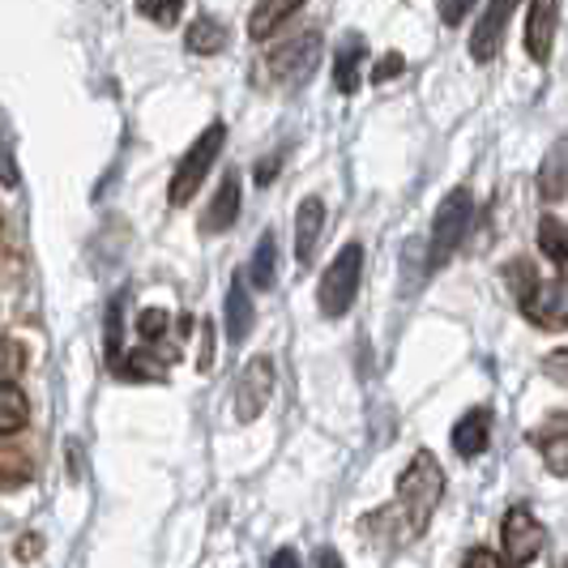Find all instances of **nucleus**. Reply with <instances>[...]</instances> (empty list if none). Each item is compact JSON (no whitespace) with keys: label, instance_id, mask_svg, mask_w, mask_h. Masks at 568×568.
Masks as SVG:
<instances>
[{"label":"nucleus","instance_id":"dca6fc26","mask_svg":"<svg viewBox=\"0 0 568 568\" xmlns=\"http://www.w3.org/2000/svg\"><path fill=\"white\" fill-rule=\"evenodd\" d=\"M184 48L193 57H219L227 48V27L219 18H210V13H201V18H193V27L184 30Z\"/></svg>","mask_w":568,"mask_h":568},{"label":"nucleus","instance_id":"f03ea898","mask_svg":"<svg viewBox=\"0 0 568 568\" xmlns=\"http://www.w3.org/2000/svg\"><path fill=\"white\" fill-rule=\"evenodd\" d=\"M223 145H227V120H210V124H205V133L189 145V154L180 159V168H175V175H171V184H168L171 205H189V201L197 197V189L205 184L210 168L219 163Z\"/></svg>","mask_w":568,"mask_h":568},{"label":"nucleus","instance_id":"b1692460","mask_svg":"<svg viewBox=\"0 0 568 568\" xmlns=\"http://www.w3.org/2000/svg\"><path fill=\"white\" fill-rule=\"evenodd\" d=\"M22 368H27V346L13 338H0V385H9Z\"/></svg>","mask_w":568,"mask_h":568},{"label":"nucleus","instance_id":"c756f323","mask_svg":"<svg viewBox=\"0 0 568 568\" xmlns=\"http://www.w3.org/2000/svg\"><path fill=\"white\" fill-rule=\"evenodd\" d=\"M394 73H402V57H398V52H389V57H385L381 64H376V69H372V82H389Z\"/></svg>","mask_w":568,"mask_h":568},{"label":"nucleus","instance_id":"c85d7f7f","mask_svg":"<svg viewBox=\"0 0 568 568\" xmlns=\"http://www.w3.org/2000/svg\"><path fill=\"white\" fill-rule=\"evenodd\" d=\"M470 4H479V0H440V18H445V27H462L466 13H470Z\"/></svg>","mask_w":568,"mask_h":568},{"label":"nucleus","instance_id":"1a4fd4ad","mask_svg":"<svg viewBox=\"0 0 568 568\" xmlns=\"http://www.w3.org/2000/svg\"><path fill=\"white\" fill-rule=\"evenodd\" d=\"M513 9H517V0H491L484 9L479 27L470 30V57H475V64H491L496 60L500 43H505V27H509Z\"/></svg>","mask_w":568,"mask_h":568},{"label":"nucleus","instance_id":"6e6552de","mask_svg":"<svg viewBox=\"0 0 568 568\" xmlns=\"http://www.w3.org/2000/svg\"><path fill=\"white\" fill-rule=\"evenodd\" d=\"M270 389H274V364L265 355H256V359L244 364L240 381H235V415H240V424H253L256 415L265 410Z\"/></svg>","mask_w":568,"mask_h":568},{"label":"nucleus","instance_id":"393cba45","mask_svg":"<svg viewBox=\"0 0 568 568\" xmlns=\"http://www.w3.org/2000/svg\"><path fill=\"white\" fill-rule=\"evenodd\" d=\"M138 9L159 27H175L180 13H184V0H138Z\"/></svg>","mask_w":568,"mask_h":568},{"label":"nucleus","instance_id":"a878e982","mask_svg":"<svg viewBox=\"0 0 568 568\" xmlns=\"http://www.w3.org/2000/svg\"><path fill=\"white\" fill-rule=\"evenodd\" d=\"M168 325H171V316L163 313V308H145V313L138 316V334H142V342H150V346H159V342H163Z\"/></svg>","mask_w":568,"mask_h":568},{"label":"nucleus","instance_id":"aec40b11","mask_svg":"<svg viewBox=\"0 0 568 568\" xmlns=\"http://www.w3.org/2000/svg\"><path fill=\"white\" fill-rule=\"evenodd\" d=\"M539 193L547 201H565V193H568V184H565V138H556L551 150H547V159H542Z\"/></svg>","mask_w":568,"mask_h":568},{"label":"nucleus","instance_id":"2f4dec72","mask_svg":"<svg viewBox=\"0 0 568 568\" xmlns=\"http://www.w3.org/2000/svg\"><path fill=\"white\" fill-rule=\"evenodd\" d=\"M547 372H551V381H565V351H556V355L547 359Z\"/></svg>","mask_w":568,"mask_h":568},{"label":"nucleus","instance_id":"cd10ccee","mask_svg":"<svg viewBox=\"0 0 568 568\" xmlns=\"http://www.w3.org/2000/svg\"><path fill=\"white\" fill-rule=\"evenodd\" d=\"M120 338H124V329H120V295L112 300V308H108V359L115 364V355H120Z\"/></svg>","mask_w":568,"mask_h":568},{"label":"nucleus","instance_id":"a211bd4d","mask_svg":"<svg viewBox=\"0 0 568 568\" xmlns=\"http://www.w3.org/2000/svg\"><path fill=\"white\" fill-rule=\"evenodd\" d=\"M308 0H261L253 9V18H248V34L253 39H265V34H274V30L283 27L291 13H300Z\"/></svg>","mask_w":568,"mask_h":568},{"label":"nucleus","instance_id":"473e14b6","mask_svg":"<svg viewBox=\"0 0 568 568\" xmlns=\"http://www.w3.org/2000/svg\"><path fill=\"white\" fill-rule=\"evenodd\" d=\"M316 565H342V556H338V551H329V547H325V551H316Z\"/></svg>","mask_w":568,"mask_h":568},{"label":"nucleus","instance_id":"f3484780","mask_svg":"<svg viewBox=\"0 0 568 568\" xmlns=\"http://www.w3.org/2000/svg\"><path fill=\"white\" fill-rule=\"evenodd\" d=\"M364 60H368V43L364 39H346L342 43V52L334 57V85H338V94H355L359 90Z\"/></svg>","mask_w":568,"mask_h":568},{"label":"nucleus","instance_id":"39448f33","mask_svg":"<svg viewBox=\"0 0 568 568\" xmlns=\"http://www.w3.org/2000/svg\"><path fill=\"white\" fill-rule=\"evenodd\" d=\"M316 60H321V30H304V34H295V39H286L283 48H274L265 64L256 69V85H291L308 82L316 69Z\"/></svg>","mask_w":568,"mask_h":568},{"label":"nucleus","instance_id":"0eeeda50","mask_svg":"<svg viewBox=\"0 0 568 568\" xmlns=\"http://www.w3.org/2000/svg\"><path fill=\"white\" fill-rule=\"evenodd\" d=\"M521 313L530 316L539 329H565V316H568V291H565V270H556L551 283H535L521 300Z\"/></svg>","mask_w":568,"mask_h":568},{"label":"nucleus","instance_id":"7c9ffc66","mask_svg":"<svg viewBox=\"0 0 568 568\" xmlns=\"http://www.w3.org/2000/svg\"><path fill=\"white\" fill-rule=\"evenodd\" d=\"M466 565H505V556H496V551H484V547H475V551H466Z\"/></svg>","mask_w":568,"mask_h":568},{"label":"nucleus","instance_id":"ddd939ff","mask_svg":"<svg viewBox=\"0 0 568 568\" xmlns=\"http://www.w3.org/2000/svg\"><path fill=\"white\" fill-rule=\"evenodd\" d=\"M487 440H491V410L487 406H475L470 415H462L454 427V454L457 457H484Z\"/></svg>","mask_w":568,"mask_h":568},{"label":"nucleus","instance_id":"72a5a7b5","mask_svg":"<svg viewBox=\"0 0 568 568\" xmlns=\"http://www.w3.org/2000/svg\"><path fill=\"white\" fill-rule=\"evenodd\" d=\"M274 565H300V556H295V551H278Z\"/></svg>","mask_w":568,"mask_h":568},{"label":"nucleus","instance_id":"f8f14e48","mask_svg":"<svg viewBox=\"0 0 568 568\" xmlns=\"http://www.w3.org/2000/svg\"><path fill=\"white\" fill-rule=\"evenodd\" d=\"M235 219H240V171H227V175L219 180V193L210 201L205 219H201V231H205V235H223V231H231Z\"/></svg>","mask_w":568,"mask_h":568},{"label":"nucleus","instance_id":"423d86ee","mask_svg":"<svg viewBox=\"0 0 568 568\" xmlns=\"http://www.w3.org/2000/svg\"><path fill=\"white\" fill-rule=\"evenodd\" d=\"M542 547H547L542 521L526 509V505H513V509L505 513V560H513V565H530V560H539Z\"/></svg>","mask_w":568,"mask_h":568},{"label":"nucleus","instance_id":"4be33fe9","mask_svg":"<svg viewBox=\"0 0 568 568\" xmlns=\"http://www.w3.org/2000/svg\"><path fill=\"white\" fill-rule=\"evenodd\" d=\"M18 180H22V171H18V133H13L9 115L0 108V184L18 189Z\"/></svg>","mask_w":568,"mask_h":568},{"label":"nucleus","instance_id":"4468645a","mask_svg":"<svg viewBox=\"0 0 568 568\" xmlns=\"http://www.w3.org/2000/svg\"><path fill=\"white\" fill-rule=\"evenodd\" d=\"M223 321H227V342H231V346L248 342V334H253V321H256V308H253V300H248V278H235V283L227 286Z\"/></svg>","mask_w":568,"mask_h":568},{"label":"nucleus","instance_id":"6ab92c4d","mask_svg":"<svg viewBox=\"0 0 568 568\" xmlns=\"http://www.w3.org/2000/svg\"><path fill=\"white\" fill-rule=\"evenodd\" d=\"M248 283H253L256 291H270V286L278 283V240H274L270 231L256 240L253 261H248Z\"/></svg>","mask_w":568,"mask_h":568},{"label":"nucleus","instance_id":"9b49d317","mask_svg":"<svg viewBox=\"0 0 568 568\" xmlns=\"http://www.w3.org/2000/svg\"><path fill=\"white\" fill-rule=\"evenodd\" d=\"M321 231H325V201L304 197L295 210V261L313 265L316 248H321Z\"/></svg>","mask_w":568,"mask_h":568},{"label":"nucleus","instance_id":"7ed1b4c3","mask_svg":"<svg viewBox=\"0 0 568 568\" xmlns=\"http://www.w3.org/2000/svg\"><path fill=\"white\" fill-rule=\"evenodd\" d=\"M359 283H364V244H346L338 256H334V265L321 274V286H316V308L321 316H329V321H338L355 308V300H359Z\"/></svg>","mask_w":568,"mask_h":568},{"label":"nucleus","instance_id":"412c9836","mask_svg":"<svg viewBox=\"0 0 568 568\" xmlns=\"http://www.w3.org/2000/svg\"><path fill=\"white\" fill-rule=\"evenodd\" d=\"M30 419V406H27V394L9 381V385H0V436H13V432H22Z\"/></svg>","mask_w":568,"mask_h":568},{"label":"nucleus","instance_id":"f257e3e1","mask_svg":"<svg viewBox=\"0 0 568 568\" xmlns=\"http://www.w3.org/2000/svg\"><path fill=\"white\" fill-rule=\"evenodd\" d=\"M440 496H445V475H440V462H436V454L419 449V454L410 457V466L402 470L398 500H394L385 513H376V517L398 521L394 542H410V539H419V535L427 530V521L436 517Z\"/></svg>","mask_w":568,"mask_h":568},{"label":"nucleus","instance_id":"9d476101","mask_svg":"<svg viewBox=\"0 0 568 568\" xmlns=\"http://www.w3.org/2000/svg\"><path fill=\"white\" fill-rule=\"evenodd\" d=\"M556 27H560V0H530V18H526V52H530V60H539V64L551 60Z\"/></svg>","mask_w":568,"mask_h":568},{"label":"nucleus","instance_id":"bb28decb","mask_svg":"<svg viewBox=\"0 0 568 568\" xmlns=\"http://www.w3.org/2000/svg\"><path fill=\"white\" fill-rule=\"evenodd\" d=\"M509 283H513V295H517V300H521L530 286L539 283V278H535V270H530V261H513V265H509Z\"/></svg>","mask_w":568,"mask_h":568},{"label":"nucleus","instance_id":"5701e85b","mask_svg":"<svg viewBox=\"0 0 568 568\" xmlns=\"http://www.w3.org/2000/svg\"><path fill=\"white\" fill-rule=\"evenodd\" d=\"M539 248L551 256V265H556V270H565V265H568L565 223H560V219H542V223H539Z\"/></svg>","mask_w":568,"mask_h":568},{"label":"nucleus","instance_id":"2eb2a0df","mask_svg":"<svg viewBox=\"0 0 568 568\" xmlns=\"http://www.w3.org/2000/svg\"><path fill=\"white\" fill-rule=\"evenodd\" d=\"M530 440L547 454L551 475H556V479H565L568 475V424H565V415H551V424L547 427H535V436H530Z\"/></svg>","mask_w":568,"mask_h":568},{"label":"nucleus","instance_id":"20e7f679","mask_svg":"<svg viewBox=\"0 0 568 568\" xmlns=\"http://www.w3.org/2000/svg\"><path fill=\"white\" fill-rule=\"evenodd\" d=\"M470 219H475V197H470V189H454L449 197L436 205L432 240H427V270H432V274H436L440 265H449V256L466 244Z\"/></svg>","mask_w":568,"mask_h":568}]
</instances>
